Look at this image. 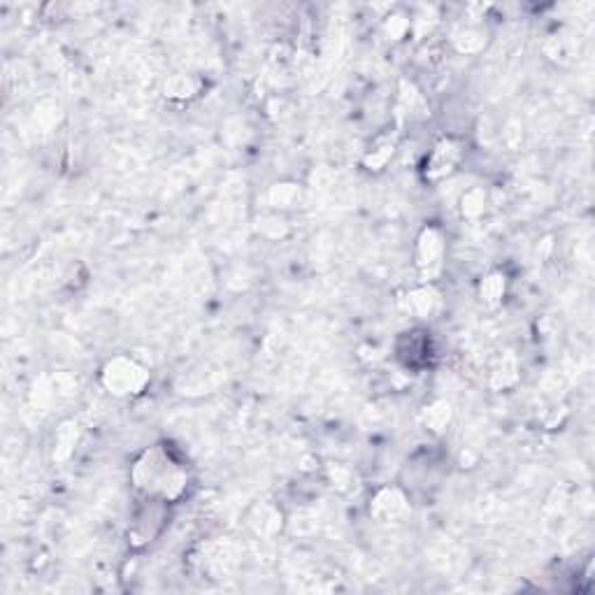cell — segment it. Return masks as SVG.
<instances>
[{"label":"cell","mask_w":595,"mask_h":595,"mask_svg":"<svg viewBox=\"0 0 595 595\" xmlns=\"http://www.w3.org/2000/svg\"><path fill=\"white\" fill-rule=\"evenodd\" d=\"M444 254V245H442V235L437 228H426L421 233L419 245H417V263L421 270H433L440 265V258Z\"/></svg>","instance_id":"5b68a950"},{"label":"cell","mask_w":595,"mask_h":595,"mask_svg":"<svg viewBox=\"0 0 595 595\" xmlns=\"http://www.w3.org/2000/svg\"><path fill=\"white\" fill-rule=\"evenodd\" d=\"M131 484L142 498L175 503L189 489V470L168 444H156L135 458Z\"/></svg>","instance_id":"6da1fadb"},{"label":"cell","mask_w":595,"mask_h":595,"mask_svg":"<svg viewBox=\"0 0 595 595\" xmlns=\"http://www.w3.org/2000/svg\"><path fill=\"white\" fill-rule=\"evenodd\" d=\"M458 161H461V142H456L454 138H444L442 142H437L433 154L428 156L426 177L440 179L449 175V172L456 170Z\"/></svg>","instance_id":"277c9868"},{"label":"cell","mask_w":595,"mask_h":595,"mask_svg":"<svg viewBox=\"0 0 595 595\" xmlns=\"http://www.w3.org/2000/svg\"><path fill=\"white\" fill-rule=\"evenodd\" d=\"M168 505L170 503H163V500L142 498L140 507L135 510L131 519V528H128V542H131V547L142 549L147 544L156 542V537L168 526Z\"/></svg>","instance_id":"3957f363"},{"label":"cell","mask_w":595,"mask_h":595,"mask_svg":"<svg viewBox=\"0 0 595 595\" xmlns=\"http://www.w3.org/2000/svg\"><path fill=\"white\" fill-rule=\"evenodd\" d=\"M103 386L112 396L117 398H131L138 396L149 382L147 370L138 361L128 356H114L112 361L105 363L103 368Z\"/></svg>","instance_id":"7a4b0ae2"},{"label":"cell","mask_w":595,"mask_h":595,"mask_svg":"<svg viewBox=\"0 0 595 595\" xmlns=\"http://www.w3.org/2000/svg\"><path fill=\"white\" fill-rule=\"evenodd\" d=\"M479 293H482V300H486L489 305L500 303V298L505 296V277L493 272V275L486 277L482 286H479Z\"/></svg>","instance_id":"8992f818"}]
</instances>
